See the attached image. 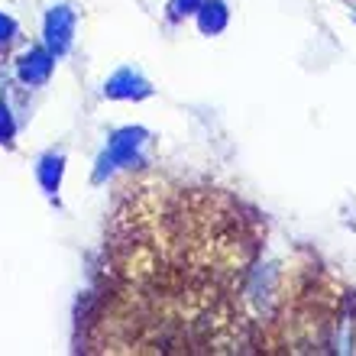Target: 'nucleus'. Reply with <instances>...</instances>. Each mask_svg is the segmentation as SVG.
Wrapping results in <instances>:
<instances>
[{
    "label": "nucleus",
    "instance_id": "obj_2",
    "mask_svg": "<svg viewBox=\"0 0 356 356\" xmlns=\"http://www.w3.org/2000/svg\"><path fill=\"white\" fill-rule=\"evenodd\" d=\"M7 33H10V23L0 17V39H7Z\"/></svg>",
    "mask_w": 356,
    "mask_h": 356
},
{
    "label": "nucleus",
    "instance_id": "obj_1",
    "mask_svg": "<svg viewBox=\"0 0 356 356\" xmlns=\"http://www.w3.org/2000/svg\"><path fill=\"white\" fill-rule=\"evenodd\" d=\"M68 26H72V19H68V13H52L49 17V42H52V49H65V42H68Z\"/></svg>",
    "mask_w": 356,
    "mask_h": 356
}]
</instances>
